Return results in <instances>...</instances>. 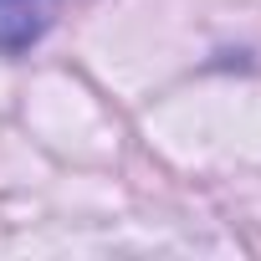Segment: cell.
<instances>
[{"label": "cell", "mask_w": 261, "mask_h": 261, "mask_svg": "<svg viewBox=\"0 0 261 261\" xmlns=\"http://www.w3.org/2000/svg\"><path fill=\"white\" fill-rule=\"evenodd\" d=\"M62 11V0H0V51H31Z\"/></svg>", "instance_id": "1"}]
</instances>
